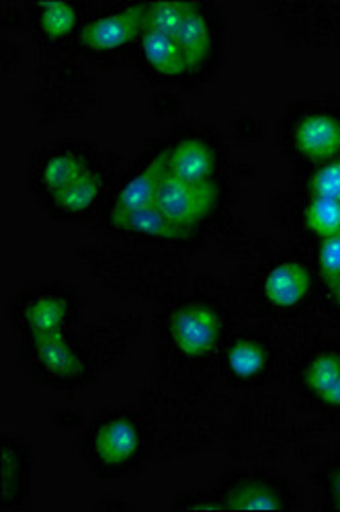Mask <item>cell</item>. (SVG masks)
I'll return each mask as SVG.
<instances>
[{"instance_id": "cell-7", "label": "cell", "mask_w": 340, "mask_h": 512, "mask_svg": "<svg viewBox=\"0 0 340 512\" xmlns=\"http://www.w3.org/2000/svg\"><path fill=\"white\" fill-rule=\"evenodd\" d=\"M218 498L224 508L230 510H275L293 506L289 486L267 474L232 476L220 486Z\"/></svg>"}, {"instance_id": "cell-18", "label": "cell", "mask_w": 340, "mask_h": 512, "mask_svg": "<svg viewBox=\"0 0 340 512\" xmlns=\"http://www.w3.org/2000/svg\"><path fill=\"white\" fill-rule=\"evenodd\" d=\"M111 222L117 230L140 234L146 238H158V240H181L187 234L185 230H181L179 226L170 222L156 207V203L132 213H125V216H115L111 218Z\"/></svg>"}, {"instance_id": "cell-16", "label": "cell", "mask_w": 340, "mask_h": 512, "mask_svg": "<svg viewBox=\"0 0 340 512\" xmlns=\"http://www.w3.org/2000/svg\"><path fill=\"white\" fill-rule=\"evenodd\" d=\"M302 379L312 398L328 408H340V351L326 349L312 355Z\"/></svg>"}, {"instance_id": "cell-26", "label": "cell", "mask_w": 340, "mask_h": 512, "mask_svg": "<svg viewBox=\"0 0 340 512\" xmlns=\"http://www.w3.org/2000/svg\"><path fill=\"white\" fill-rule=\"evenodd\" d=\"M334 285H336V297H338V302H340V279Z\"/></svg>"}, {"instance_id": "cell-3", "label": "cell", "mask_w": 340, "mask_h": 512, "mask_svg": "<svg viewBox=\"0 0 340 512\" xmlns=\"http://www.w3.org/2000/svg\"><path fill=\"white\" fill-rule=\"evenodd\" d=\"M27 351L37 373L56 386H76L89 377V359L72 343L66 330L27 334Z\"/></svg>"}, {"instance_id": "cell-6", "label": "cell", "mask_w": 340, "mask_h": 512, "mask_svg": "<svg viewBox=\"0 0 340 512\" xmlns=\"http://www.w3.org/2000/svg\"><path fill=\"white\" fill-rule=\"evenodd\" d=\"M148 5L127 7L84 23L78 33L80 46L95 54H113L140 39L146 29Z\"/></svg>"}, {"instance_id": "cell-13", "label": "cell", "mask_w": 340, "mask_h": 512, "mask_svg": "<svg viewBox=\"0 0 340 512\" xmlns=\"http://www.w3.org/2000/svg\"><path fill=\"white\" fill-rule=\"evenodd\" d=\"M140 58L146 70L160 78H183L195 72L177 41L162 31L144 29L140 37Z\"/></svg>"}, {"instance_id": "cell-23", "label": "cell", "mask_w": 340, "mask_h": 512, "mask_svg": "<svg viewBox=\"0 0 340 512\" xmlns=\"http://www.w3.org/2000/svg\"><path fill=\"white\" fill-rule=\"evenodd\" d=\"M320 271L330 283H336L340 279V232L324 238L320 246Z\"/></svg>"}, {"instance_id": "cell-12", "label": "cell", "mask_w": 340, "mask_h": 512, "mask_svg": "<svg viewBox=\"0 0 340 512\" xmlns=\"http://www.w3.org/2000/svg\"><path fill=\"white\" fill-rule=\"evenodd\" d=\"M293 144L302 156L326 162L340 152V119L330 113H310L297 121Z\"/></svg>"}, {"instance_id": "cell-19", "label": "cell", "mask_w": 340, "mask_h": 512, "mask_svg": "<svg viewBox=\"0 0 340 512\" xmlns=\"http://www.w3.org/2000/svg\"><path fill=\"white\" fill-rule=\"evenodd\" d=\"M29 488V453L15 439L3 441L5 508H17Z\"/></svg>"}, {"instance_id": "cell-4", "label": "cell", "mask_w": 340, "mask_h": 512, "mask_svg": "<svg viewBox=\"0 0 340 512\" xmlns=\"http://www.w3.org/2000/svg\"><path fill=\"white\" fill-rule=\"evenodd\" d=\"M218 199L220 193L214 183L193 185L166 173L156 197V207L170 222L187 232L209 218V213L218 205Z\"/></svg>"}, {"instance_id": "cell-1", "label": "cell", "mask_w": 340, "mask_h": 512, "mask_svg": "<svg viewBox=\"0 0 340 512\" xmlns=\"http://www.w3.org/2000/svg\"><path fill=\"white\" fill-rule=\"evenodd\" d=\"M146 443V429L138 416L125 412L103 414L84 437V457L99 474L115 476L142 461Z\"/></svg>"}, {"instance_id": "cell-9", "label": "cell", "mask_w": 340, "mask_h": 512, "mask_svg": "<svg viewBox=\"0 0 340 512\" xmlns=\"http://www.w3.org/2000/svg\"><path fill=\"white\" fill-rule=\"evenodd\" d=\"M166 173L185 183H211L218 173V152L203 138H185L164 154Z\"/></svg>"}, {"instance_id": "cell-8", "label": "cell", "mask_w": 340, "mask_h": 512, "mask_svg": "<svg viewBox=\"0 0 340 512\" xmlns=\"http://www.w3.org/2000/svg\"><path fill=\"white\" fill-rule=\"evenodd\" d=\"M168 35L173 37L181 46V50L187 54L195 72L209 62L218 39L214 23H211L207 11L199 5L185 3L175 27L168 31Z\"/></svg>"}, {"instance_id": "cell-15", "label": "cell", "mask_w": 340, "mask_h": 512, "mask_svg": "<svg viewBox=\"0 0 340 512\" xmlns=\"http://www.w3.org/2000/svg\"><path fill=\"white\" fill-rule=\"evenodd\" d=\"M164 177H166V158L158 156L146 168L138 170V173L119 189L113 205V218L154 205Z\"/></svg>"}, {"instance_id": "cell-21", "label": "cell", "mask_w": 340, "mask_h": 512, "mask_svg": "<svg viewBox=\"0 0 340 512\" xmlns=\"http://www.w3.org/2000/svg\"><path fill=\"white\" fill-rule=\"evenodd\" d=\"M306 224L314 234L322 238L338 234L340 232V201L314 195L306 209Z\"/></svg>"}, {"instance_id": "cell-14", "label": "cell", "mask_w": 340, "mask_h": 512, "mask_svg": "<svg viewBox=\"0 0 340 512\" xmlns=\"http://www.w3.org/2000/svg\"><path fill=\"white\" fill-rule=\"evenodd\" d=\"M273 363L271 347L259 336H238L226 349L224 371L232 381L252 383L267 375Z\"/></svg>"}, {"instance_id": "cell-5", "label": "cell", "mask_w": 340, "mask_h": 512, "mask_svg": "<svg viewBox=\"0 0 340 512\" xmlns=\"http://www.w3.org/2000/svg\"><path fill=\"white\" fill-rule=\"evenodd\" d=\"M76 295L64 287H41L17 306V320L27 334L64 332L76 318Z\"/></svg>"}, {"instance_id": "cell-25", "label": "cell", "mask_w": 340, "mask_h": 512, "mask_svg": "<svg viewBox=\"0 0 340 512\" xmlns=\"http://www.w3.org/2000/svg\"><path fill=\"white\" fill-rule=\"evenodd\" d=\"M324 488H326V496H328L332 508H340V461L330 465L326 480H324Z\"/></svg>"}, {"instance_id": "cell-2", "label": "cell", "mask_w": 340, "mask_h": 512, "mask_svg": "<svg viewBox=\"0 0 340 512\" xmlns=\"http://www.w3.org/2000/svg\"><path fill=\"white\" fill-rule=\"evenodd\" d=\"M168 338L173 347L189 359L209 357L222 345L224 318L205 302L183 304L168 320Z\"/></svg>"}, {"instance_id": "cell-22", "label": "cell", "mask_w": 340, "mask_h": 512, "mask_svg": "<svg viewBox=\"0 0 340 512\" xmlns=\"http://www.w3.org/2000/svg\"><path fill=\"white\" fill-rule=\"evenodd\" d=\"M312 193L316 197H326L340 201V160L322 166L312 179Z\"/></svg>"}, {"instance_id": "cell-20", "label": "cell", "mask_w": 340, "mask_h": 512, "mask_svg": "<svg viewBox=\"0 0 340 512\" xmlns=\"http://www.w3.org/2000/svg\"><path fill=\"white\" fill-rule=\"evenodd\" d=\"M78 7L68 3H46L37 5V23L41 33L52 41L70 37L78 27Z\"/></svg>"}, {"instance_id": "cell-17", "label": "cell", "mask_w": 340, "mask_h": 512, "mask_svg": "<svg viewBox=\"0 0 340 512\" xmlns=\"http://www.w3.org/2000/svg\"><path fill=\"white\" fill-rule=\"evenodd\" d=\"M105 191V175L99 168H91L89 173H84L80 179H76L68 189L52 197V205L58 213L68 218H78L95 209L99 199Z\"/></svg>"}, {"instance_id": "cell-10", "label": "cell", "mask_w": 340, "mask_h": 512, "mask_svg": "<svg viewBox=\"0 0 340 512\" xmlns=\"http://www.w3.org/2000/svg\"><path fill=\"white\" fill-rule=\"evenodd\" d=\"M312 291V273L300 261H281L263 279L265 300L277 310H293Z\"/></svg>"}, {"instance_id": "cell-11", "label": "cell", "mask_w": 340, "mask_h": 512, "mask_svg": "<svg viewBox=\"0 0 340 512\" xmlns=\"http://www.w3.org/2000/svg\"><path fill=\"white\" fill-rule=\"evenodd\" d=\"M93 168L91 158L78 148H58L48 152L35 168V185L46 197H56L76 179Z\"/></svg>"}, {"instance_id": "cell-24", "label": "cell", "mask_w": 340, "mask_h": 512, "mask_svg": "<svg viewBox=\"0 0 340 512\" xmlns=\"http://www.w3.org/2000/svg\"><path fill=\"white\" fill-rule=\"evenodd\" d=\"M179 508H185V510H222L224 504L220 502L218 496H205V494H191V496H185V500L177 502Z\"/></svg>"}]
</instances>
